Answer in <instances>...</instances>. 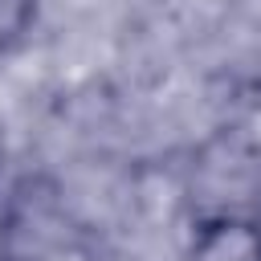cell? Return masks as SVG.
Here are the masks:
<instances>
[{
	"label": "cell",
	"instance_id": "1",
	"mask_svg": "<svg viewBox=\"0 0 261 261\" xmlns=\"http://www.w3.org/2000/svg\"><path fill=\"white\" fill-rule=\"evenodd\" d=\"M188 208L196 224L232 220L261 228V139L241 126L204 139L188 167Z\"/></svg>",
	"mask_w": 261,
	"mask_h": 261
},
{
	"label": "cell",
	"instance_id": "2",
	"mask_svg": "<svg viewBox=\"0 0 261 261\" xmlns=\"http://www.w3.org/2000/svg\"><path fill=\"white\" fill-rule=\"evenodd\" d=\"M192 261H261V228L232 220L196 224Z\"/></svg>",
	"mask_w": 261,
	"mask_h": 261
},
{
	"label": "cell",
	"instance_id": "3",
	"mask_svg": "<svg viewBox=\"0 0 261 261\" xmlns=\"http://www.w3.org/2000/svg\"><path fill=\"white\" fill-rule=\"evenodd\" d=\"M33 16H37V0H0V49L20 41V33L33 24Z\"/></svg>",
	"mask_w": 261,
	"mask_h": 261
}]
</instances>
